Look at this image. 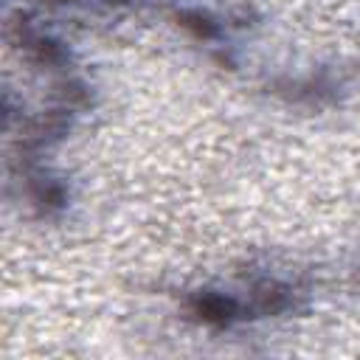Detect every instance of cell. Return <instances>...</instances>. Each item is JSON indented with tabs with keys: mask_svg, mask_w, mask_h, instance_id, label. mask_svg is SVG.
Wrapping results in <instances>:
<instances>
[{
	"mask_svg": "<svg viewBox=\"0 0 360 360\" xmlns=\"http://www.w3.org/2000/svg\"><path fill=\"white\" fill-rule=\"evenodd\" d=\"M200 312H202V318H208V321H225L228 315H231V301H225V298H219V295H202L200 298Z\"/></svg>",
	"mask_w": 360,
	"mask_h": 360,
	"instance_id": "6da1fadb",
	"label": "cell"
}]
</instances>
